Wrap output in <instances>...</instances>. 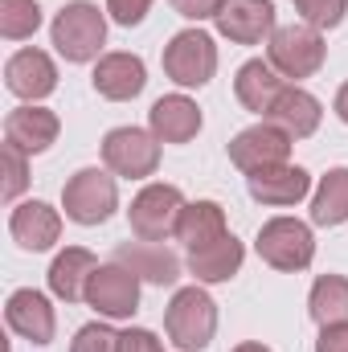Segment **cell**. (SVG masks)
<instances>
[{
    "label": "cell",
    "mask_w": 348,
    "mask_h": 352,
    "mask_svg": "<svg viewBox=\"0 0 348 352\" xmlns=\"http://www.w3.org/2000/svg\"><path fill=\"white\" fill-rule=\"evenodd\" d=\"M102 164L115 176L144 180V176L156 173V164H160V144H156V135H148L140 127H115L102 140Z\"/></svg>",
    "instance_id": "cell-8"
},
{
    "label": "cell",
    "mask_w": 348,
    "mask_h": 352,
    "mask_svg": "<svg viewBox=\"0 0 348 352\" xmlns=\"http://www.w3.org/2000/svg\"><path fill=\"white\" fill-rule=\"evenodd\" d=\"M312 221L316 226H345L348 221V168H332L320 180L312 197Z\"/></svg>",
    "instance_id": "cell-25"
},
{
    "label": "cell",
    "mask_w": 348,
    "mask_h": 352,
    "mask_svg": "<svg viewBox=\"0 0 348 352\" xmlns=\"http://www.w3.org/2000/svg\"><path fill=\"white\" fill-rule=\"evenodd\" d=\"M4 87L12 90L17 98H25V102H37V98H45V94H54L58 70H54L50 54H41V50H21V54H12L8 66H4Z\"/></svg>",
    "instance_id": "cell-12"
},
{
    "label": "cell",
    "mask_w": 348,
    "mask_h": 352,
    "mask_svg": "<svg viewBox=\"0 0 348 352\" xmlns=\"http://www.w3.org/2000/svg\"><path fill=\"white\" fill-rule=\"evenodd\" d=\"M295 8L303 12L307 25H316V29H336V25L345 21L348 0H295Z\"/></svg>",
    "instance_id": "cell-28"
},
{
    "label": "cell",
    "mask_w": 348,
    "mask_h": 352,
    "mask_svg": "<svg viewBox=\"0 0 348 352\" xmlns=\"http://www.w3.org/2000/svg\"><path fill=\"white\" fill-rule=\"evenodd\" d=\"M58 140V115L45 111V107H17L8 119H4V144H12L17 152L25 156H37L45 152L50 144Z\"/></svg>",
    "instance_id": "cell-13"
},
{
    "label": "cell",
    "mask_w": 348,
    "mask_h": 352,
    "mask_svg": "<svg viewBox=\"0 0 348 352\" xmlns=\"http://www.w3.org/2000/svg\"><path fill=\"white\" fill-rule=\"evenodd\" d=\"M324 37L316 25H283L270 33V50H266V62L283 74V78H312L320 66H324Z\"/></svg>",
    "instance_id": "cell-3"
},
{
    "label": "cell",
    "mask_w": 348,
    "mask_h": 352,
    "mask_svg": "<svg viewBox=\"0 0 348 352\" xmlns=\"http://www.w3.org/2000/svg\"><path fill=\"white\" fill-rule=\"evenodd\" d=\"M217 70V45L201 29H184L164 45V74L176 87H205Z\"/></svg>",
    "instance_id": "cell-5"
},
{
    "label": "cell",
    "mask_w": 348,
    "mask_h": 352,
    "mask_svg": "<svg viewBox=\"0 0 348 352\" xmlns=\"http://www.w3.org/2000/svg\"><path fill=\"white\" fill-rule=\"evenodd\" d=\"M164 328H168V340L180 352H197L217 332V307L201 287H184L173 295V303L164 311Z\"/></svg>",
    "instance_id": "cell-1"
},
{
    "label": "cell",
    "mask_w": 348,
    "mask_h": 352,
    "mask_svg": "<svg viewBox=\"0 0 348 352\" xmlns=\"http://www.w3.org/2000/svg\"><path fill=\"white\" fill-rule=\"evenodd\" d=\"M148 119H152V135H156L160 144H188V140L201 131V111H197V102L184 98V94H164V98L148 111Z\"/></svg>",
    "instance_id": "cell-18"
},
{
    "label": "cell",
    "mask_w": 348,
    "mask_h": 352,
    "mask_svg": "<svg viewBox=\"0 0 348 352\" xmlns=\"http://www.w3.org/2000/svg\"><path fill=\"white\" fill-rule=\"evenodd\" d=\"M115 263H123L127 270H135L140 278H148V283H156V287H168L180 278V263H176V254L168 246H160V242H131V246H119L115 250Z\"/></svg>",
    "instance_id": "cell-21"
},
{
    "label": "cell",
    "mask_w": 348,
    "mask_h": 352,
    "mask_svg": "<svg viewBox=\"0 0 348 352\" xmlns=\"http://www.w3.org/2000/svg\"><path fill=\"white\" fill-rule=\"evenodd\" d=\"M37 25H41L37 0H0V33L8 41H21V37L37 33Z\"/></svg>",
    "instance_id": "cell-27"
},
{
    "label": "cell",
    "mask_w": 348,
    "mask_h": 352,
    "mask_svg": "<svg viewBox=\"0 0 348 352\" xmlns=\"http://www.w3.org/2000/svg\"><path fill=\"white\" fill-rule=\"evenodd\" d=\"M144 82H148V74H144V62L135 54H107L94 66V90L102 98L127 102V98H135L144 90Z\"/></svg>",
    "instance_id": "cell-17"
},
{
    "label": "cell",
    "mask_w": 348,
    "mask_h": 352,
    "mask_svg": "<svg viewBox=\"0 0 348 352\" xmlns=\"http://www.w3.org/2000/svg\"><path fill=\"white\" fill-rule=\"evenodd\" d=\"M4 320L17 336L33 340V344H50L54 340V307L41 291H12L8 295V307H4Z\"/></svg>",
    "instance_id": "cell-14"
},
{
    "label": "cell",
    "mask_w": 348,
    "mask_h": 352,
    "mask_svg": "<svg viewBox=\"0 0 348 352\" xmlns=\"http://www.w3.org/2000/svg\"><path fill=\"white\" fill-rule=\"evenodd\" d=\"M246 184H250V197L262 201V205H295V201L307 197L312 176H307V168H299V164H274V168L250 173Z\"/></svg>",
    "instance_id": "cell-15"
},
{
    "label": "cell",
    "mask_w": 348,
    "mask_h": 352,
    "mask_svg": "<svg viewBox=\"0 0 348 352\" xmlns=\"http://www.w3.org/2000/svg\"><path fill=\"white\" fill-rule=\"evenodd\" d=\"M0 164H4V201H12L25 184H29V168H25V152H17L12 144H4L0 152Z\"/></svg>",
    "instance_id": "cell-30"
},
{
    "label": "cell",
    "mask_w": 348,
    "mask_h": 352,
    "mask_svg": "<svg viewBox=\"0 0 348 352\" xmlns=\"http://www.w3.org/2000/svg\"><path fill=\"white\" fill-rule=\"evenodd\" d=\"M119 352H164V344L148 328H127L119 332Z\"/></svg>",
    "instance_id": "cell-31"
},
{
    "label": "cell",
    "mask_w": 348,
    "mask_h": 352,
    "mask_svg": "<svg viewBox=\"0 0 348 352\" xmlns=\"http://www.w3.org/2000/svg\"><path fill=\"white\" fill-rule=\"evenodd\" d=\"M336 115H340V119L348 123V82H345L340 90H336Z\"/></svg>",
    "instance_id": "cell-35"
},
{
    "label": "cell",
    "mask_w": 348,
    "mask_h": 352,
    "mask_svg": "<svg viewBox=\"0 0 348 352\" xmlns=\"http://www.w3.org/2000/svg\"><path fill=\"white\" fill-rule=\"evenodd\" d=\"M184 213V197L176 184H148L131 209H127V221H131V234L144 238V242H164L168 234H176V221Z\"/></svg>",
    "instance_id": "cell-6"
},
{
    "label": "cell",
    "mask_w": 348,
    "mask_h": 352,
    "mask_svg": "<svg viewBox=\"0 0 348 352\" xmlns=\"http://www.w3.org/2000/svg\"><path fill=\"white\" fill-rule=\"evenodd\" d=\"M316 352H348V324H328L316 340Z\"/></svg>",
    "instance_id": "cell-34"
},
{
    "label": "cell",
    "mask_w": 348,
    "mask_h": 352,
    "mask_svg": "<svg viewBox=\"0 0 348 352\" xmlns=\"http://www.w3.org/2000/svg\"><path fill=\"white\" fill-rule=\"evenodd\" d=\"M287 156H291V135L283 127L266 123V119L230 140V160L246 176L262 173V168H274V164H287Z\"/></svg>",
    "instance_id": "cell-10"
},
{
    "label": "cell",
    "mask_w": 348,
    "mask_h": 352,
    "mask_svg": "<svg viewBox=\"0 0 348 352\" xmlns=\"http://www.w3.org/2000/svg\"><path fill=\"white\" fill-rule=\"evenodd\" d=\"M320 102L307 94V90L299 87H283V94L274 98V107L266 111V123H274V127H283L291 140H307L316 127H320Z\"/></svg>",
    "instance_id": "cell-20"
},
{
    "label": "cell",
    "mask_w": 348,
    "mask_h": 352,
    "mask_svg": "<svg viewBox=\"0 0 348 352\" xmlns=\"http://www.w3.org/2000/svg\"><path fill=\"white\" fill-rule=\"evenodd\" d=\"M87 303L107 320H127L140 307V274L123 263L98 266L87 283Z\"/></svg>",
    "instance_id": "cell-9"
},
{
    "label": "cell",
    "mask_w": 348,
    "mask_h": 352,
    "mask_svg": "<svg viewBox=\"0 0 348 352\" xmlns=\"http://www.w3.org/2000/svg\"><path fill=\"white\" fill-rule=\"evenodd\" d=\"M62 205H66V217L78 221V226H102L115 205H119V192H115V176H107L102 168H83L66 180L62 188Z\"/></svg>",
    "instance_id": "cell-4"
},
{
    "label": "cell",
    "mask_w": 348,
    "mask_h": 352,
    "mask_svg": "<svg viewBox=\"0 0 348 352\" xmlns=\"http://www.w3.org/2000/svg\"><path fill=\"white\" fill-rule=\"evenodd\" d=\"M54 45L66 62H90L98 58L102 41H107V21L90 0H70L58 16H54Z\"/></svg>",
    "instance_id": "cell-2"
},
{
    "label": "cell",
    "mask_w": 348,
    "mask_h": 352,
    "mask_svg": "<svg viewBox=\"0 0 348 352\" xmlns=\"http://www.w3.org/2000/svg\"><path fill=\"white\" fill-rule=\"evenodd\" d=\"M259 258L274 270H303L316 258V238L295 217H274L259 230Z\"/></svg>",
    "instance_id": "cell-7"
},
{
    "label": "cell",
    "mask_w": 348,
    "mask_h": 352,
    "mask_svg": "<svg viewBox=\"0 0 348 352\" xmlns=\"http://www.w3.org/2000/svg\"><path fill=\"white\" fill-rule=\"evenodd\" d=\"M8 230H12V238H17L25 250H50V246L58 242V234H62V217H58V209H50L45 201H25V205L12 209Z\"/></svg>",
    "instance_id": "cell-16"
},
{
    "label": "cell",
    "mask_w": 348,
    "mask_h": 352,
    "mask_svg": "<svg viewBox=\"0 0 348 352\" xmlns=\"http://www.w3.org/2000/svg\"><path fill=\"white\" fill-rule=\"evenodd\" d=\"M217 33L238 45H259L274 33V4L270 0H221L217 8Z\"/></svg>",
    "instance_id": "cell-11"
},
{
    "label": "cell",
    "mask_w": 348,
    "mask_h": 352,
    "mask_svg": "<svg viewBox=\"0 0 348 352\" xmlns=\"http://www.w3.org/2000/svg\"><path fill=\"white\" fill-rule=\"evenodd\" d=\"M107 8H111V16H115L119 25H140V21L148 16L152 0H107Z\"/></svg>",
    "instance_id": "cell-32"
},
{
    "label": "cell",
    "mask_w": 348,
    "mask_h": 352,
    "mask_svg": "<svg viewBox=\"0 0 348 352\" xmlns=\"http://www.w3.org/2000/svg\"><path fill=\"white\" fill-rule=\"evenodd\" d=\"M168 4L184 21H205V16H217V8H221V0H168Z\"/></svg>",
    "instance_id": "cell-33"
},
{
    "label": "cell",
    "mask_w": 348,
    "mask_h": 352,
    "mask_svg": "<svg viewBox=\"0 0 348 352\" xmlns=\"http://www.w3.org/2000/svg\"><path fill=\"white\" fill-rule=\"evenodd\" d=\"M94 270H98L94 254L83 250V246H70V250H62L54 258V266H50V291L58 299H66V303H78V299H87V283H90Z\"/></svg>",
    "instance_id": "cell-22"
},
{
    "label": "cell",
    "mask_w": 348,
    "mask_h": 352,
    "mask_svg": "<svg viewBox=\"0 0 348 352\" xmlns=\"http://www.w3.org/2000/svg\"><path fill=\"white\" fill-rule=\"evenodd\" d=\"M242 258H246L242 242L234 234H221L209 246L188 250V270H193L197 283H226V278H234L242 270Z\"/></svg>",
    "instance_id": "cell-19"
},
{
    "label": "cell",
    "mask_w": 348,
    "mask_h": 352,
    "mask_svg": "<svg viewBox=\"0 0 348 352\" xmlns=\"http://www.w3.org/2000/svg\"><path fill=\"white\" fill-rule=\"evenodd\" d=\"M234 90H238V102L246 107V111H254L266 119V111L274 107V98L283 94V78H279V70L270 66V62H246L242 70H238V78H234Z\"/></svg>",
    "instance_id": "cell-23"
},
{
    "label": "cell",
    "mask_w": 348,
    "mask_h": 352,
    "mask_svg": "<svg viewBox=\"0 0 348 352\" xmlns=\"http://www.w3.org/2000/svg\"><path fill=\"white\" fill-rule=\"evenodd\" d=\"M221 234H230V230H226V213H221L217 201H193V205H184V213H180V221H176V238H180L188 250L209 246V242L221 238Z\"/></svg>",
    "instance_id": "cell-24"
},
{
    "label": "cell",
    "mask_w": 348,
    "mask_h": 352,
    "mask_svg": "<svg viewBox=\"0 0 348 352\" xmlns=\"http://www.w3.org/2000/svg\"><path fill=\"white\" fill-rule=\"evenodd\" d=\"M307 311H312V320H316L320 328H328V324H348V278H340V274L316 278Z\"/></svg>",
    "instance_id": "cell-26"
},
{
    "label": "cell",
    "mask_w": 348,
    "mask_h": 352,
    "mask_svg": "<svg viewBox=\"0 0 348 352\" xmlns=\"http://www.w3.org/2000/svg\"><path fill=\"white\" fill-rule=\"evenodd\" d=\"M70 352H119V332H111L107 324H87L78 328Z\"/></svg>",
    "instance_id": "cell-29"
},
{
    "label": "cell",
    "mask_w": 348,
    "mask_h": 352,
    "mask_svg": "<svg viewBox=\"0 0 348 352\" xmlns=\"http://www.w3.org/2000/svg\"><path fill=\"white\" fill-rule=\"evenodd\" d=\"M234 352H270V349H266V344H254V340H250V344H238Z\"/></svg>",
    "instance_id": "cell-36"
}]
</instances>
